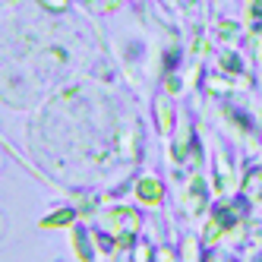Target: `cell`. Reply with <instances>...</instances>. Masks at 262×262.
<instances>
[{
  "mask_svg": "<svg viewBox=\"0 0 262 262\" xmlns=\"http://www.w3.org/2000/svg\"><path fill=\"white\" fill-rule=\"evenodd\" d=\"M41 4H48L51 10H63V7H67V0H41Z\"/></svg>",
  "mask_w": 262,
  "mask_h": 262,
  "instance_id": "ba28073f",
  "label": "cell"
},
{
  "mask_svg": "<svg viewBox=\"0 0 262 262\" xmlns=\"http://www.w3.org/2000/svg\"><path fill=\"white\" fill-rule=\"evenodd\" d=\"M221 63H224V70H228V73H237V70H240V60L234 57V54H224Z\"/></svg>",
  "mask_w": 262,
  "mask_h": 262,
  "instance_id": "5b68a950",
  "label": "cell"
},
{
  "mask_svg": "<svg viewBox=\"0 0 262 262\" xmlns=\"http://www.w3.org/2000/svg\"><path fill=\"white\" fill-rule=\"evenodd\" d=\"M247 193H250V199H259V196H262V171H253V174H250Z\"/></svg>",
  "mask_w": 262,
  "mask_h": 262,
  "instance_id": "3957f363",
  "label": "cell"
},
{
  "mask_svg": "<svg viewBox=\"0 0 262 262\" xmlns=\"http://www.w3.org/2000/svg\"><path fill=\"white\" fill-rule=\"evenodd\" d=\"M209 89H215V92H221V95H224V92H231V85H228V82H224V79H209Z\"/></svg>",
  "mask_w": 262,
  "mask_h": 262,
  "instance_id": "8992f818",
  "label": "cell"
},
{
  "mask_svg": "<svg viewBox=\"0 0 262 262\" xmlns=\"http://www.w3.org/2000/svg\"><path fill=\"white\" fill-rule=\"evenodd\" d=\"M70 221H73V212L63 209V212H54V215L45 221V228H57V224H70Z\"/></svg>",
  "mask_w": 262,
  "mask_h": 262,
  "instance_id": "277c9868",
  "label": "cell"
},
{
  "mask_svg": "<svg viewBox=\"0 0 262 262\" xmlns=\"http://www.w3.org/2000/svg\"><path fill=\"white\" fill-rule=\"evenodd\" d=\"M139 196H142L145 202H158V199H161V183H158V180H142V183H139Z\"/></svg>",
  "mask_w": 262,
  "mask_h": 262,
  "instance_id": "7a4b0ae2",
  "label": "cell"
},
{
  "mask_svg": "<svg viewBox=\"0 0 262 262\" xmlns=\"http://www.w3.org/2000/svg\"><path fill=\"white\" fill-rule=\"evenodd\" d=\"M120 0H92V7H117Z\"/></svg>",
  "mask_w": 262,
  "mask_h": 262,
  "instance_id": "9c48e42d",
  "label": "cell"
},
{
  "mask_svg": "<svg viewBox=\"0 0 262 262\" xmlns=\"http://www.w3.org/2000/svg\"><path fill=\"white\" fill-rule=\"evenodd\" d=\"M234 32H237V26H234V23H221V35H224V38H231Z\"/></svg>",
  "mask_w": 262,
  "mask_h": 262,
  "instance_id": "52a82bcc",
  "label": "cell"
},
{
  "mask_svg": "<svg viewBox=\"0 0 262 262\" xmlns=\"http://www.w3.org/2000/svg\"><path fill=\"white\" fill-rule=\"evenodd\" d=\"M243 215V205H224V209L215 212V221L221 224V228H231V224H237Z\"/></svg>",
  "mask_w": 262,
  "mask_h": 262,
  "instance_id": "6da1fadb",
  "label": "cell"
}]
</instances>
